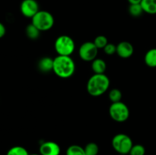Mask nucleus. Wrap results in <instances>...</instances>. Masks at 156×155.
<instances>
[{
	"instance_id": "2eb2a0df",
	"label": "nucleus",
	"mask_w": 156,
	"mask_h": 155,
	"mask_svg": "<svg viewBox=\"0 0 156 155\" xmlns=\"http://www.w3.org/2000/svg\"><path fill=\"white\" fill-rule=\"evenodd\" d=\"M26 35L27 37L30 40H37L40 36V33L41 31H40L33 24H30L27 26L26 27Z\"/></svg>"
},
{
	"instance_id": "39448f33",
	"label": "nucleus",
	"mask_w": 156,
	"mask_h": 155,
	"mask_svg": "<svg viewBox=\"0 0 156 155\" xmlns=\"http://www.w3.org/2000/svg\"><path fill=\"white\" fill-rule=\"evenodd\" d=\"M133 141L130 137L125 134H117L112 139V147L120 154H127L132 148Z\"/></svg>"
},
{
	"instance_id": "f8f14e48",
	"label": "nucleus",
	"mask_w": 156,
	"mask_h": 155,
	"mask_svg": "<svg viewBox=\"0 0 156 155\" xmlns=\"http://www.w3.org/2000/svg\"><path fill=\"white\" fill-rule=\"evenodd\" d=\"M91 68L94 74H105V71L107 68L106 62L101 59H97L92 61Z\"/></svg>"
},
{
	"instance_id": "9b49d317",
	"label": "nucleus",
	"mask_w": 156,
	"mask_h": 155,
	"mask_svg": "<svg viewBox=\"0 0 156 155\" xmlns=\"http://www.w3.org/2000/svg\"><path fill=\"white\" fill-rule=\"evenodd\" d=\"M38 68L43 72H49L53 71V59L50 57L42 58L38 63Z\"/></svg>"
},
{
	"instance_id": "aec40b11",
	"label": "nucleus",
	"mask_w": 156,
	"mask_h": 155,
	"mask_svg": "<svg viewBox=\"0 0 156 155\" xmlns=\"http://www.w3.org/2000/svg\"><path fill=\"white\" fill-rule=\"evenodd\" d=\"M109 99L112 103L120 102L122 99V92L117 88L112 89L109 92Z\"/></svg>"
},
{
	"instance_id": "f03ea898",
	"label": "nucleus",
	"mask_w": 156,
	"mask_h": 155,
	"mask_svg": "<svg viewBox=\"0 0 156 155\" xmlns=\"http://www.w3.org/2000/svg\"><path fill=\"white\" fill-rule=\"evenodd\" d=\"M110 86V79L105 74H94L88 79L87 91L92 97H99L105 94Z\"/></svg>"
},
{
	"instance_id": "393cba45",
	"label": "nucleus",
	"mask_w": 156,
	"mask_h": 155,
	"mask_svg": "<svg viewBox=\"0 0 156 155\" xmlns=\"http://www.w3.org/2000/svg\"><path fill=\"white\" fill-rule=\"evenodd\" d=\"M129 3L130 5H134V4H140L142 2V0H128Z\"/></svg>"
},
{
	"instance_id": "a878e982",
	"label": "nucleus",
	"mask_w": 156,
	"mask_h": 155,
	"mask_svg": "<svg viewBox=\"0 0 156 155\" xmlns=\"http://www.w3.org/2000/svg\"><path fill=\"white\" fill-rule=\"evenodd\" d=\"M29 155H41V154H37V153H32V154H29Z\"/></svg>"
},
{
	"instance_id": "20e7f679",
	"label": "nucleus",
	"mask_w": 156,
	"mask_h": 155,
	"mask_svg": "<svg viewBox=\"0 0 156 155\" xmlns=\"http://www.w3.org/2000/svg\"><path fill=\"white\" fill-rule=\"evenodd\" d=\"M54 48L58 56H70L74 52L76 45L73 38L68 35H61L56 40Z\"/></svg>"
},
{
	"instance_id": "a211bd4d",
	"label": "nucleus",
	"mask_w": 156,
	"mask_h": 155,
	"mask_svg": "<svg viewBox=\"0 0 156 155\" xmlns=\"http://www.w3.org/2000/svg\"><path fill=\"white\" fill-rule=\"evenodd\" d=\"M85 155H98L99 152V147L96 143L90 142L86 144L84 148Z\"/></svg>"
},
{
	"instance_id": "4be33fe9",
	"label": "nucleus",
	"mask_w": 156,
	"mask_h": 155,
	"mask_svg": "<svg viewBox=\"0 0 156 155\" xmlns=\"http://www.w3.org/2000/svg\"><path fill=\"white\" fill-rule=\"evenodd\" d=\"M146 153V148L142 144H135L133 145L130 151H129V155H145Z\"/></svg>"
},
{
	"instance_id": "1a4fd4ad",
	"label": "nucleus",
	"mask_w": 156,
	"mask_h": 155,
	"mask_svg": "<svg viewBox=\"0 0 156 155\" xmlns=\"http://www.w3.org/2000/svg\"><path fill=\"white\" fill-rule=\"evenodd\" d=\"M39 151L41 155H59L61 149L57 143L54 141H46L40 146Z\"/></svg>"
},
{
	"instance_id": "f257e3e1",
	"label": "nucleus",
	"mask_w": 156,
	"mask_h": 155,
	"mask_svg": "<svg viewBox=\"0 0 156 155\" xmlns=\"http://www.w3.org/2000/svg\"><path fill=\"white\" fill-rule=\"evenodd\" d=\"M75 70L76 65L70 56H58L53 59V71L58 77L68 78L74 74Z\"/></svg>"
},
{
	"instance_id": "0eeeda50",
	"label": "nucleus",
	"mask_w": 156,
	"mask_h": 155,
	"mask_svg": "<svg viewBox=\"0 0 156 155\" xmlns=\"http://www.w3.org/2000/svg\"><path fill=\"white\" fill-rule=\"evenodd\" d=\"M98 49L93 42H85L81 45L79 54L81 59L85 62H92L96 59Z\"/></svg>"
},
{
	"instance_id": "9d476101",
	"label": "nucleus",
	"mask_w": 156,
	"mask_h": 155,
	"mask_svg": "<svg viewBox=\"0 0 156 155\" xmlns=\"http://www.w3.org/2000/svg\"><path fill=\"white\" fill-rule=\"evenodd\" d=\"M133 52V46L128 41H122L117 46V54L123 59L130 57Z\"/></svg>"
},
{
	"instance_id": "f3484780",
	"label": "nucleus",
	"mask_w": 156,
	"mask_h": 155,
	"mask_svg": "<svg viewBox=\"0 0 156 155\" xmlns=\"http://www.w3.org/2000/svg\"><path fill=\"white\" fill-rule=\"evenodd\" d=\"M6 155H29V153L24 147L14 146L8 150Z\"/></svg>"
},
{
	"instance_id": "423d86ee",
	"label": "nucleus",
	"mask_w": 156,
	"mask_h": 155,
	"mask_svg": "<svg viewBox=\"0 0 156 155\" xmlns=\"http://www.w3.org/2000/svg\"><path fill=\"white\" fill-rule=\"evenodd\" d=\"M109 114L115 122H123L129 119V110L125 103L120 101L112 103L109 108Z\"/></svg>"
},
{
	"instance_id": "7ed1b4c3",
	"label": "nucleus",
	"mask_w": 156,
	"mask_h": 155,
	"mask_svg": "<svg viewBox=\"0 0 156 155\" xmlns=\"http://www.w3.org/2000/svg\"><path fill=\"white\" fill-rule=\"evenodd\" d=\"M31 19L32 24L40 31H47L54 25V18L47 11H39Z\"/></svg>"
},
{
	"instance_id": "dca6fc26",
	"label": "nucleus",
	"mask_w": 156,
	"mask_h": 155,
	"mask_svg": "<svg viewBox=\"0 0 156 155\" xmlns=\"http://www.w3.org/2000/svg\"><path fill=\"white\" fill-rule=\"evenodd\" d=\"M66 155H85V153L83 147L77 144H73L67 148Z\"/></svg>"
},
{
	"instance_id": "ddd939ff",
	"label": "nucleus",
	"mask_w": 156,
	"mask_h": 155,
	"mask_svg": "<svg viewBox=\"0 0 156 155\" xmlns=\"http://www.w3.org/2000/svg\"><path fill=\"white\" fill-rule=\"evenodd\" d=\"M143 12L149 15L156 14V0H142L141 3Z\"/></svg>"
},
{
	"instance_id": "5701e85b",
	"label": "nucleus",
	"mask_w": 156,
	"mask_h": 155,
	"mask_svg": "<svg viewBox=\"0 0 156 155\" xmlns=\"http://www.w3.org/2000/svg\"><path fill=\"white\" fill-rule=\"evenodd\" d=\"M104 51L107 55H114V53H117V46L113 43H108L106 46L104 48Z\"/></svg>"
},
{
	"instance_id": "412c9836",
	"label": "nucleus",
	"mask_w": 156,
	"mask_h": 155,
	"mask_svg": "<svg viewBox=\"0 0 156 155\" xmlns=\"http://www.w3.org/2000/svg\"><path fill=\"white\" fill-rule=\"evenodd\" d=\"M93 43L96 46V47L99 50V49L105 48L107 44L108 43V41L106 36H104V35H99L97 37H95V39H94Z\"/></svg>"
},
{
	"instance_id": "6ab92c4d",
	"label": "nucleus",
	"mask_w": 156,
	"mask_h": 155,
	"mask_svg": "<svg viewBox=\"0 0 156 155\" xmlns=\"http://www.w3.org/2000/svg\"><path fill=\"white\" fill-rule=\"evenodd\" d=\"M143 9L140 4L130 5L129 7V13L133 17H139L143 13Z\"/></svg>"
},
{
	"instance_id": "b1692460",
	"label": "nucleus",
	"mask_w": 156,
	"mask_h": 155,
	"mask_svg": "<svg viewBox=\"0 0 156 155\" xmlns=\"http://www.w3.org/2000/svg\"><path fill=\"white\" fill-rule=\"evenodd\" d=\"M5 32H6V29L5 27L4 26V24L0 22V38L3 37L5 34Z\"/></svg>"
},
{
	"instance_id": "4468645a",
	"label": "nucleus",
	"mask_w": 156,
	"mask_h": 155,
	"mask_svg": "<svg viewBox=\"0 0 156 155\" xmlns=\"http://www.w3.org/2000/svg\"><path fill=\"white\" fill-rule=\"evenodd\" d=\"M145 62L150 68H156V48L149 50L145 55Z\"/></svg>"
},
{
	"instance_id": "6e6552de",
	"label": "nucleus",
	"mask_w": 156,
	"mask_h": 155,
	"mask_svg": "<svg viewBox=\"0 0 156 155\" xmlns=\"http://www.w3.org/2000/svg\"><path fill=\"white\" fill-rule=\"evenodd\" d=\"M20 10L24 17L32 18L40 11L39 5L36 0H23Z\"/></svg>"
}]
</instances>
